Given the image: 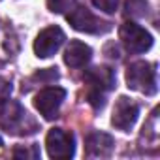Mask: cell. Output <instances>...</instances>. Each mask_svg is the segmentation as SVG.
Instances as JSON below:
<instances>
[{"mask_svg":"<svg viewBox=\"0 0 160 160\" xmlns=\"http://www.w3.org/2000/svg\"><path fill=\"white\" fill-rule=\"evenodd\" d=\"M0 128L12 136H27L34 134L38 130V124L19 102L6 100L0 108Z\"/></svg>","mask_w":160,"mask_h":160,"instance_id":"cell-1","label":"cell"},{"mask_svg":"<svg viewBox=\"0 0 160 160\" xmlns=\"http://www.w3.org/2000/svg\"><path fill=\"white\" fill-rule=\"evenodd\" d=\"M126 87L138 91L145 96H152L158 91L156 85V68L147 60L132 62L126 70Z\"/></svg>","mask_w":160,"mask_h":160,"instance_id":"cell-2","label":"cell"},{"mask_svg":"<svg viewBox=\"0 0 160 160\" xmlns=\"http://www.w3.org/2000/svg\"><path fill=\"white\" fill-rule=\"evenodd\" d=\"M119 38L130 53H145L152 47V36L134 21H126L121 25Z\"/></svg>","mask_w":160,"mask_h":160,"instance_id":"cell-3","label":"cell"},{"mask_svg":"<svg viewBox=\"0 0 160 160\" xmlns=\"http://www.w3.org/2000/svg\"><path fill=\"white\" fill-rule=\"evenodd\" d=\"M66 19L70 23V27L77 32H87V34H100L109 30V23H104L102 19H98L91 10L83 8V6H75L72 12L66 13Z\"/></svg>","mask_w":160,"mask_h":160,"instance_id":"cell-4","label":"cell"},{"mask_svg":"<svg viewBox=\"0 0 160 160\" xmlns=\"http://www.w3.org/2000/svg\"><path fill=\"white\" fill-rule=\"evenodd\" d=\"M45 147L51 158L66 160V158H72L75 152V139L70 132L62 128H51L45 138Z\"/></svg>","mask_w":160,"mask_h":160,"instance_id":"cell-5","label":"cell"},{"mask_svg":"<svg viewBox=\"0 0 160 160\" xmlns=\"http://www.w3.org/2000/svg\"><path fill=\"white\" fill-rule=\"evenodd\" d=\"M64 98H66V91L62 87H47L34 96V108L40 111V115H43V119L51 121L58 117V109Z\"/></svg>","mask_w":160,"mask_h":160,"instance_id":"cell-6","label":"cell"},{"mask_svg":"<svg viewBox=\"0 0 160 160\" xmlns=\"http://www.w3.org/2000/svg\"><path fill=\"white\" fill-rule=\"evenodd\" d=\"M64 40H66V36H64L62 28H58V27H47V28H43L36 36V40H34V53H36V57H40V58L53 57L62 47Z\"/></svg>","mask_w":160,"mask_h":160,"instance_id":"cell-7","label":"cell"},{"mask_svg":"<svg viewBox=\"0 0 160 160\" xmlns=\"http://www.w3.org/2000/svg\"><path fill=\"white\" fill-rule=\"evenodd\" d=\"M138 115H139V106H138L132 98L121 96V98L115 102L113 115H111V124H113L117 130L128 132V130L136 124Z\"/></svg>","mask_w":160,"mask_h":160,"instance_id":"cell-8","label":"cell"},{"mask_svg":"<svg viewBox=\"0 0 160 160\" xmlns=\"http://www.w3.org/2000/svg\"><path fill=\"white\" fill-rule=\"evenodd\" d=\"M83 79L89 83L91 91H98V92H108L111 89H115V72L109 66H94L89 68L83 75Z\"/></svg>","mask_w":160,"mask_h":160,"instance_id":"cell-9","label":"cell"},{"mask_svg":"<svg viewBox=\"0 0 160 160\" xmlns=\"http://www.w3.org/2000/svg\"><path fill=\"white\" fill-rule=\"evenodd\" d=\"M115 141L106 132H91L85 138V154L89 158H106L113 152Z\"/></svg>","mask_w":160,"mask_h":160,"instance_id":"cell-10","label":"cell"},{"mask_svg":"<svg viewBox=\"0 0 160 160\" xmlns=\"http://www.w3.org/2000/svg\"><path fill=\"white\" fill-rule=\"evenodd\" d=\"M91 58H92V49L79 40H72L64 51V62L70 68H83Z\"/></svg>","mask_w":160,"mask_h":160,"instance_id":"cell-11","label":"cell"},{"mask_svg":"<svg viewBox=\"0 0 160 160\" xmlns=\"http://www.w3.org/2000/svg\"><path fill=\"white\" fill-rule=\"evenodd\" d=\"M13 158H25V160H36L40 158V149L36 145H19L13 149Z\"/></svg>","mask_w":160,"mask_h":160,"instance_id":"cell-12","label":"cell"},{"mask_svg":"<svg viewBox=\"0 0 160 160\" xmlns=\"http://www.w3.org/2000/svg\"><path fill=\"white\" fill-rule=\"evenodd\" d=\"M47 8L53 13H68L75 8V0H47Z\"/></svg>","mask_w":160,"mask_h":160,"instance_id":"cell-13","label":"cell"},{"mask_svg":"<svg viewBox=\"0 0 160 160\" xmlns=\"http://www.w3.org/2000/svg\"><path fill=\"white\" fill-rule=\"evenodd\" d=\"M126 13L132 17H143L147 13L145 0H126Z\"/></svg>","mask_w":160,"mask_h":160,"instance_id":"cell-14","label":"cell"},{"mask_svg":"<svg viewBox=\"0 0 160 160\" xmlns=\"http://www.w3.org/2000/svg\"><path fill=\"white\" fill-rule=\"evenodd\" d=\"M92 4L96 10H100L104 13H115L119 8V0H92Z\"/></svg>","mask_w":160,"mask_h":160,"instance_id":"cell-15","label":"cell"},{"mask_svg":"<svg viewBox=\"0 0 160 160\" xmlns=\"http://www.w3.org/2000/svg\"><path fill=\"white\" fill-rule=\"evenodd\" d=\"M12 91H13L12 83L8 81V79L0 77V104H4L6 100H10V96H12Z\"/></svg>","mask_w":160,"mask_h":160,"instance_id":"cell-16","label":"cell"}]
</instances>
